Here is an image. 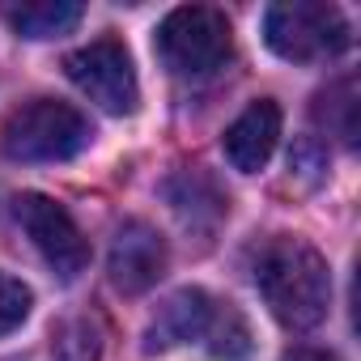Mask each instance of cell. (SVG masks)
<instances>
[{"mask_svg": "<svg viewBox=\"0 0 361 361\" xmlns=\"http://www.w3.org/2000/svg\"><path fill=\"white\" fill-rule=\"evenodd\" d=\"M255 285L272 319L289 331H310L327 319L331 272L327 259L302 238H272L255 259Z\"/></svg>", "mask_w": 361, "mask_h": 361, "instance_id": "cell-1", "label": "cell"}, {"mask_svg": "<svg viewBox=\"0 0 361 361\" xmlns=\"http://www.w3.org/2000/svg\"><path fill=\"white\" fill-rule=\"evenodd\" d=\"M276 140H281V106L272 98H259L251 102L221 136V149L230 157L234 170L243 174H255L268 166V157L276 153Z\"/></svg>", "mask_w": 361, "mask_h": 361, "instance_id": "cell-8", "label": "cell"}, {"mask_svg": "<svg viewBox=\"0 0 361 361\" xmlns=\"http://www.w3.org/2000/svg\"><path fill=\"white\" fill-rule=\"evenodd\" d=\"M166 196H170L174 213L183 217V226H204V230H213V226L221 221V213H226V196L209 183L204 174H196V170H183L178 178H170Z\"/></svg>", "mask_w": 361, "mask_h": 361, "instance_id": "cell-11", "label": "cell"}, {"mask_svg": "<svg viewBox=\"0 0 361 361\" xmlns=\"http://www.w3.org/2000/svg\"><path fill=\"white\" fill-rule=\"evenodd\" d=\"M81 5L77 0H26V5H9L5 18L22 39H60L68 30H77L81 22Z\"/></svg>", "mask_w": 361, "mask_h": 361, "instance_id": "cell-10", "label": "cell"}, {"mask_svg": "<svg viewBox=\"0 0 361 361\" xmlns=\"http://www.w3.org/2000/svg\"><path fill=\"white\" fill-rule=\"evenodd\" d=\"M314 119L340 136L348 149L357 145V81H336L314 98Z\"/></svg>", "mask_w": 361, "mask_h": 361, "instance_id": "cell-13", "label": "cell"}, {"mask_svg": "<svg viewBox=\"0 0 361 361\" xmlns=\"http://www.w3.org/2000/svg\"><path fill=\"white\" fill-rule=\"evenodd\" d=\"M94 140L90 119L60 98H35L0 128V149L13 161H68Z\"/></svg>", "mask_w": 361, "mask_h": 361, "instance_id": "cell-2", "label": "cell"}, {"mask_svg": "<svg viewBox=\"0 0 361 361\" xmlns=\"http://www.w3.org/2000/svg\"><path fill=\"white\" fill-rule=\"evenodd\" d=\"M264 43L293 64L327 60L348 47V22L323 0H281L264 13Z\"/></svg>", "mask_w": 361, "mask_h": 361, "instance_id": "cell-4", "label": "cell"}, {"mask_svg": "<svg viewBox=\"0 0 361 361\" xmlns=\"http://www.w3.org/2000/svg\"><path fill=\"white\" fill-rule=\"evenodd\" d=\"M213 298L204 289H178L161 310L157 319L149 323L145 331V353H166L174 344H188V340H204L209 331V319H213Z\"/></svg>", "mask_w": 361, "mask_h": 361, "instance_id": "cell-9", "label": "cell"}, {"mask_svg": "<svg viewBox=\"0 0 361 361\" xmlns=\"http://www.w3.org/2000/svg\"><path fill=\"white\" fill-rule=\"evenodd\" d=\"M68 81L106 115H132L140 106V85H136V68L132 56L119 39H94L85 47H77L64 60Z\"/></svg>", "mask_w": 361, "mask_h": 361, "instance_id": "cell-5", "label": "cell"}, {"mask_svg": "<svg viewBox=\"0 0 361 361\" xmlns=\"http://www.w3.org/2000/svg\"><path fill=\"white\" fill-rule=\"evenodd\" d=\"M13 213H18L22 230L30 234V243L39 247V255L47 259V268L60 281H77L90 268V243H85L81 226L73 221V213L64 204H56L43 192H22L13 200Z\"/></svg>", "mask_w": 361, "mask_h": 361, "instance_id": "cell-6", "label": "cell"}, {"mask_svg": "<svg viewBox=\"0 0 361 361\" xmlns=\"http://www.w3.org/2000/svg\"><path fill=\"white\" fill-rule=\"evenodd\" d=\"M106 272L111 285L128 298L145 293L157 285V276L166 272V243L153 226L145 221H123L111 238V255H106Z\"/></svg>", "mask_w": 361, "mask_h": 361, "instance_id": "cell-7", "label": "cell"}, {"mask_svg": "<svg viewBox=\"0 0 361 361\" xmlns=\"http://www.w3.org/2000/svg\"><path fill=\"white\" fill-rule=\"evenodd\" d=\"M30 306H35L30 289H26V285H22L18 276H9V272H0V336H9V331H18V327L26 323Z\"/></svg>", "mask_w": 361, "mask_h": 361, "instance_id": "cell-15", "label": "cell"}, {"mask_svg": "<svg viewBox=\"0 0 361 361\" xmlns=\"http://www.w3.org/2000/svg\"><path fill=\"white\" fill-rule=\"evenodd\" d=\"M204 344L213 353V361H247L251 357V327L247 319L230 306V302H217L213 306V319H209V331H204Z\"/></svg>", "mask_w": 361, "mask_h": 361, "instance_id": "cell-12", "label": "cell"}, {"mask_svg": "<svg viewBox=\"0 0 361 361\" xmlns=\"http://www.w3.org/2000/svg\"><path fill=\"white\" fill-rule=\"evenodd\" d=\"M102 357V327L90 314L64 319L51 336V361H98Z\"/></svg>", "mask_w": 361, "mask_h": 361, "instance_id": "cell-14", "label": "cell"}, {"mask_svg": "<svg viewBox=\"0 0 361 361\" xmlns=\"http://www.w3.org/2000/svg\"><path fill=\"white\" fill-rule=\"evenodd\" d=\"M153 47H157V60L174 77H209L230 60L234 39H230V22L221 9L183 5L161 18Z\"/></svg>", "mask_w": 361, "mask_h": 361, "instance_id": "cell-3", "label": "cell"}, {"mask_svg": "<svg viewBox=\"0 0 361 361\" xmlns=\"http://www.w3.org/2000/svg\"><path fill=\"white\" fill-rule=\"evenodd\" d=\"M281 361H340V357L327 353V348H306V344H302V348H289Z\"/></svg>", "mask_w": 361, "mask_h": 361, "instance_id": "cell-16", "label": "cell"}]
</instances>
